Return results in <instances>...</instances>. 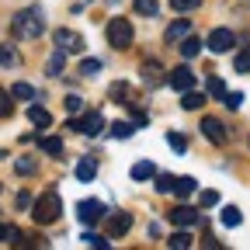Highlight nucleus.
Here are the masks:
<instances>
[{
	"mask_svg": "<svg viewBox=\"0 0 250 250\" xmlns=\"http://www.w3.org/2000/svg\"><path fill=\"white\" fill-rule=\"evenodd\" d=\"M59 212H62V202H59V195H56V191L39 195V198H35V205H31V219H35L39 226H52L56 219H59Z\"/></svg>",
	"mask_w": 250,
	"mask_h": 250,
	"instance_id": "1",
	"label": "nucleus"
},
{
	"mask_svg": "<svg viewBox=\"0 0 250 250\" xmlns=\"http://www.w3.org/2000/svg\"><path fill=\"white\" fill-rule=\"evenodd\" d=\"M42 28H45V21H42V11L39 7H28V11H21L14 18V31H18L21 39H39Z\"/></svg>",
	"mask_w": 250,
	"mask_h": 250,
	"instance_id": "2",
	"label": "nucleus"
},
{
	"mask_svg": "<svg viewBox=\"0 0 250 250\" xmlns=\"http://www.w3.org/2000/svg\"><path fill=\"white\" fill-rule=\"evenodd\" d=\"M132 39H136V31H132L129 18H111L108 21V45L111 49H129Z\"/></svg>",
	"mask_w": 250,
	"mask_h": 250,
	"instance_id": "3",
	"label": "nucleus"
},
{
	"mask_svg": "<svg viewBox=\"0 0 250 250\" xmlns=\"http://www.w3.org/2000/svg\"><path fill=\"white\" fill-rule=\"evenodd\" d=\"M108 212H104V205L101 202H94V198H83V202H77V219L83 226H94V223H101Z\"/></svg>",
	"mask_w": 250,
	"mask_h": 250,
	"instance_id": "4",
	"label": "nucleus"
},
{
	"mask_svg": "<svg viewBox=\"0 0 250 250\" xmlns=\"http://www.w3.org/2000/svg\"><path fill=\"white\" fill-rule=\"evenodd\" d=\"M208 52H215V56H223V52H229L233 45H236V39H233V31L229 28H215L212 35H208Z\"/></svg>",
	"mask_w": 250,
	"mask_h": 250,
	"instance_id": "5",
	"label": "nucleus"
},
{
	"mask_svg": "<svg viewBox=\"0 0 250 250\" xmlns=\"http://www.w3.org/2000/svg\"><path fill=\"white\" fill-rule=\"evenodd\" d=\"M70 129H77V132H83V136H98V132L104 129V118H101V111H90V115H83V118H73Z\"/></svg>",
	"mask_w": 250,
	"mask_h": 250,
	"instance_id": "6",
	"label": "nucleus"
},
{
	"mask_svg": "<svg viewBox=\"0 0 250 250\" xmlns=\"http://www.w3.org/2000/svg\"><path fill=\"white\" fill-rule=\"evenodd\" d=\"M198 129H202V136L208 139V143H215V146H226V125L223 122H219V118H202V125H198Z\"/></svg>",
	"mask_w": 250,
	"mask_h": 250,
	"instance_id": "7",
	"label": "nucleus"
},
{
	"mask_svg": "<svg viewBox=\"0 0 250 250\" xmlns=\"http://www.w3.org/2000/svg\"><path fill=\"white\" fill-rule=\"evenodd\" d=\"M52 39H56V49H62V52H83V39L73 28H59Z\"/></svg>",
	"mask_w": 250,
	"mask_h": 250,
	"instance_id": "8",
	"label": "nucleus"
},
{
	"mask_svg": "<svg viewBox=\"0 0 250 250\" xmlns=\"http://www.w3.org/2000/svg\"><path fill=\"white\" fill-rule=\"evenodd\" d=\"M167 87H174V90H191L195 87V73L191 70H188V66H177V70H170L167 73Z\"/></svg>",
	"mask_w": 250,
	"mask_h": 250,
	"instance_id": "9",
	"label": "nucleus"
},
{
	"mask_svg": "<svg viewBox=\"0 0 250 250\" xmlns=\"http://www.w3.org/2000/svg\"><path fill=\"white\" fill-rule=\"evenodd\" d=\"M167 219H170L174 226H195V223H198V212H195L191 205H174V208L167 212Z\"/></svg>",
	"mask_w": 250,
	"mask_h": 250,
	"instance_id": "10",
	"label": "nucleus"
},
{
	"mask_svg": "<svg viewBox=\"0 0 250 250\" xmlns=\"http://www.w3.org/2000/svg\"><path fill=\"white\" fill-rule=\"evenodd\" d=\"M129 229H132V215H129V212H122V215H111V219H108V240L125 236Z\"/></svg>",
	"mask_w": 250,
	"mask_h": 250,
	"instance_id": "11",
	"label": "nucleus"
},
{
	"mask_svg": "<svg viewBox=\"0 0 250 250\" xmlns=\"http://www.w3.org/2000/svg\"><path fill=\"white\" fill-rule=\"evenodd\" d=\"M28 118H31V125H39V129H49V125H52V115L45 108H39V104L28 108Z\"/></svg>",
	"mask_w": 250,
	"mask_h": 250,
	"instance_id": "12",
	"label": "nucleus"
},
{
	"mask_svg": "<svg viewBox=\"0 0 250 250\" xmlns=\"http://www.w3.org/2000/svg\"><path fill=\"white\" fill-rule=\"evenodd\" d=\"M174 191H177L181 198H188V195L198 191V181H195V177H174Z\"/></svg>",
	"mask_w": 250,
	"mask_h": 250,
	"instance_id": "13",
	"label": "nucleus"
},
{
	"mask_svg": "<svg viewBox=\"0 0 250 250\" xmlns=\"http://www.w3.org/2000/svg\"><path fill=\"white\" fill-rule=\"evenodd\" d=\"M188 31H191V24L181 18V21H174V24L164 31V39H167V42H177V39H184V35H188Z\"/></svg>",
	"mask_w": 250,
	"mask_h": 250,
	"instance_id": "14",
	"label": "nucleus"
},
{
	"mask_svg": "<svg viewBox=\"0 0 250 250\" xmlns=\"http://www.w3.org/2000/svg\"><path fill=\"white\" fill-rule=\"evenodd\" d=\"M181 104H184V111H198V108L205 104V94H198V90L191 87V90H184V101H181Z\"/></svg>",
	"mask_w": 250,
	"mask_h": 250,
	"instance_id": "15",
	"label": "nucleus"
},
{
	"mask_svg": "<svg viewBox=\"0 0 250 250\" xmlns=\"http://www.w3.org/2000/svg\"><path fill=\"white\" fill-rule=\"evenodd\" d=\"M143 83H149V87H156L160 83V62H143Z\"/></svg>",
	"mask_w": 250,
	"mask_h": 250,
	"instance_id": "16",
	"label": "nucleus"
},
{
	"mask_svg": "<svg viewBox=\"0 0 250 250\" xmlns=\"http://www.w3.org/2000/svg\"><path fill=\"white\" fill-rule=\"evenodd\" d=\"M39 149L49 153V156H59V153H62V139H56V136H42V139H39Z\"/></svg>",
	"mask_w": 250,
	"mask_h": 250,
	"instance_id": "17",
	"label": "nucleus"
},
{
	"mask_svg": "<svg viewBox=\"0 0 250 250\" xmlns=\"http://www.w3.org/2000/svg\"><path fill=\"white\" fill-rule=\"evenodd\" d=\"M240 223H243V212H240L236 205H226V208H223V226H229V229H236Z\"/></svg>",
	"mask_w": 250,
	"mask_h": 250,
	"instance_id": "18",
	"label": "nucleus"
},
{
	"mask_svg": "<svg viewBox=\"0 0 250 250\" xmlns=\"http://www.w3.org/2000/svg\"><path fill=\"white\" fill-rule=\"evenodd\" d=\"M181 52H184L188 59H191V56H198V52H202V39H195V35H184V39H181Z\"/></svg>",
	"mask_w": 250,
	"mask_h": 250,
	"instance_id": "19",
	"label": "nucleus"
},
{
	"mask_svg": "<svg viewBox=\"0 0 250 250\" xmlns=\"http://www.w3.org/2000/svg\"><path fill=\"white\" fill-rule=\"evenodd\" d=\"M132 177H136V181H149V177H156V167H153L149 160H139V164L132 167Z\"/></svg>",
	"mask_w": 250,
	"mask_h": 250,
	"instance_id": "20",
	"label": "nucleus"
},
{
	"mask_svg": "<svg viewBox=\"0 0 250 250\" xmlns=\"http://www.w3.org/2000/svg\"><path fill=\"white\" fill-rule=\"evenodd\" d=\"M77 177L80 181H94V177H98V164H94V160H80L77 164Z\"/></svg>",
	"mask_w": 250,
	"mask_h": 250,
	"instance_id": "21",
	"label": "nucleus"
},
{
	"mask_svg": "<svg viewBox=\"0 0 250 250\" xmlns=\"http://www.w3.org/2000/svg\"><path fill=\"white\" fill-rule=\"evenodd\" d=\"M11 98H18V101H31V98H35V87H31V83H14V87H11Z\"/></svg>",
	"mask_w": 250,
	"mask_h": 250,
	"instance_id": "22",
	"label": "nucleus"
},
{
	"mask_svg": "<svg viewBox=\"0 0 250 250\" xmlns=\"http://www.w3.org/2000/svg\"><path fill=\"white\" fill-rule=\"evenodd\" d=\"M132 132H136L132 122H115V125H111V136H115V139H129Z\"/></svg>",
	"mask_w": 250,
	"mask_h": 250,
	"instance_id": "23",
	"label": "nucleus"
},
{
	"mask_svg": "<svg viewBox=\"0 0 250 250\" xmlns=\"http://www.w3.org/2000/svg\"><path fill=\"white\" fill-rule=\"evenodd\" d=\"M233 70H236V73H250V49H240V52H236Z\"/></svg>",
	"mask_w": 250,
	"mask_h": 250,
	"instance_id": "24",
	"label": "nucleus"
},
{
	"mask_svg": "<svg viewBox=\"0 0 250 250\" xmlns=\"http://www.w3.org/2000/svg\"><path fill=\"white\" fill-rule=\"evenodd\" d=\"M136 11H139L143 18H156V11H160V4H156V0H136Z\"/></svg>",
	"mask_w": 250,
	"mask_h": 250,
	"instance_id": "25",
	"label": "nucleus"
},
{
	"mask_svg": "<svg viewBox=\"0 0 250 250\" xmlns=\"http://www.w3.org/2000/svg\"><path fill=\"white\" fill-rule=\"evenodd\" d=\"M195 240L191 236H188V233H174L170 240H167V247H174V250H188V247H191Z\"/></svg>",
	"mask_w": 250,
	"mask_h": 250,
	"instance_id": "26",
	"label": "nucleus"
},
{
	"mask_svg": "<svg viewBox=\"0 0 250 250\" xmlns=\"http://www.w3.org/2000/svg\"><path fill=\"white\" fill-rule=\"evenodd\" d=\"M14 170H18V174H35L39 164L31 160V156H21V160H14Z\"/></svg>",
	"mask_w": 250,
	"mask_h": 250,
	"instance_id": "27",
	"label": "nucleus"
},
{
	"mask_svg": "<svg viewBox=\"0 0 250 250\" xmlns=\"http://www.w3.org/2000/svg\"><path fill=\"white\" fill-rule=\"evenodd\" d=\"M80 73H83V77H98V73H101V59H83V62H80Z\"/></svg>",
	"mask_w": 250,
	"mask_h": 250,
	"instance_id": "28",
	"label": "nucleus"
},
{
	"mask_svg": "<svg viewBox=\"0 0 250 250\" xmlns=\"http://www.w3.org/2000/svg\"><path fill=\"white\" fill-rule=\"evenodd\" d=\"M83 243H87V247L104 250V247H108V236H101V233H83Z\"/></svg>",
	"mask_w": 250,
	"mask_h": 250,
	"instance_id": "29",
	"label": "nucleus"
},
{
	"mask_svg": "<svg viewBox=\"0 0 250 250\" xmlns=\"http://www.w3.org/2000/svg\"><path fill=\"white\" fill-rule=\"evenodd\" d=\"M156 191H160V195L174 191V174H160V177H156Z\"/></svg>",
	"mask_w": 250,
	"mask_h": 250,
	"instance_id": "30",
	"label": "nucleus"
},
{
	"mask_svg": "<svg viewBox=\"0 0 250 250\" xmlns=\"http://www.w3.org/2000/svg\"><path fill=\"white\" fill-rule=\"evenodd\" d=\"M167 146H170V149H177V153H184V149H188V139H184V136H177V132H167Z\"/></svg>",
	"mask_w": 250,
	"mask_h": 250,
	"instance_id": "31",
	"label": "nucleus"
},
{
	"mask_svg": "<svg viewBox=\"0 0 250 250\" xmlns=\"http://www.w3.org/2000/svg\"><path fill=\"white\" fill-rule=\"evenodd\" d=\"M14 111V101H11V94L7 90H0V118H7Z\"/></svg>",
	"mask_w": 250,
	"mask_h": 250,
	"instance_id": "32",
	"label": "nucleus"
},
{
	"mask_svg": "<svg viewBox=\"0 0 250 250\" xmlns=\"http://www.w3.org/2000/svg\"><path fill=\"white\" fill-rule=\"evenodd\" d=\"M198 205L202 208H212V205H219V195L215 191H198Z\"/></svg>",
	"mask_w": 250,
	"mask_h": 250,
	"instance_id": "33",
	"label": "nucleus"
},
{
	"mask_svg": "<svg viewBox=\"0 0 250 250\" xmlns=\"http://www.w3.org/2000/svg\"><path fill=\"white\" fill-rule=\"evenodd\" d=\"M223 104H226V108H233V111H236V108H240V104H243V94H240V90H233V94H223Z\"/></svg>",
	"mask_w": 250,
	"mask_h": 250,
	"instance_id": "34",
	"label": "nucleus"
},
{
	"mask_svg": "<svg viewBox=\"0 0 250 250\" xmlns=\"http://www.w3.org/2000/svg\"><path fill=\"white\" fill-rule=\"evenodd\" d=\"M170 7L174 11H195V7H202V0H170Z\"/></svg>",
	"mask_w": 250,
	"mask_h": 250,
	"instance_id": "35",
	"label": "nucleus"
},
{
	"mask_svg": "<svg viewBox=\"0 0 250 250\" xmlns=\"http://www.w3.org/2000/svg\"><path fill=\"white\" fill-rule=\"evenodd\" d=\"M62 104H66L70 115H77V111L83 108V98H77V94H66V101H62Z\"/></svg>",
	"mask_w": 250,
	"mask_h": 250,
	"instance_id": "36",
	"label": "nucleus"
},
{
	"mask_svg": "<svg viewBox=\"0 0 250 250\" xmlns=\"http://www.w3.org/2000/svg\"><path fill=\"white\" fill-rule=\"evenodd\" d=\"M208 94H212V98H223V94H226V83L219 80V77H212V80H208Z\"/></svg>",
	"mask_w": 250,
	"mask_h": 250,
	"instance_id": "37",
	"label": "nucleus"
},
{
	"mask_svg": "<svg viewBox=\"0 0 250 250\" xmlns=\"http://www.w3.org/2000/svg\"><path fill=\"white\" fill-rule=\"evenodd\" d=\"M62 56H66V52L59 49V52L52 56V62H49V73H52V77H59V70H62Z\"/></svg>",
	"mask_w": 250,
	"mask_h": 250,
	"instance_id": "38",
	"label": "nucleus"
},
{
	"mask_svg": "<svg viewBox=\"0 0 250 250\" xmlns=\"http://www.w3.org/2000/svg\"><path fill=\"white\" fill-rule=\"evenodd\" d=\"M111 98L122 104V98H129V87H125V83H115V87H111Z\"/></svg>",
	"mask_w": 250,
	"mask_h": 250,
	"instance_id": "39",
	"label": "nucleus"
},
{
	"mask_svg": "<svg viewBox=\"0 0 250 250\" xmlns=\"http://www.w3.org/2000/svg\"><path fill=\"white\" fill-rule=\"evenodd\" d=\"M0 62H14V52H11V45H0Z\"/></svg>",
	"mask_w": 250,
	"mask_h": 250,
	"instance_id": "40",
	"label": "nucleus"
},
{
	"mask_svg": "<svg viewBox=\"0 0 250 250\" xmlns=\"http://www.w3.org/2000/svg\"><path fill=\"white\" fill-rule=\"evenodd\" d=\"M4 236H7V226H4V223H0V240H4Z\"/></svg>",
	"mask_w": 250,
	"mask_h": 250,
	"instance_id": "41",
	"label": "nucleus"
}]
</instances>
